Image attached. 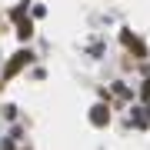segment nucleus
I'll list each match as a JSON object with an SVG mask.
<instances>
[{"instance_id": "obj_1", "label": "nucleus", "mask_w": 150, "mask_h": 150, "mask_svg": "<svg viewBox=\"0 0 150 150\" xmlns=\"http://www.w3.org/2000/svg\"><path fill=\"white\" fill-rule=\"evenodd\" d=\"M107 120V107H93V123H103Z\"/></svg>"}]
</instances>
